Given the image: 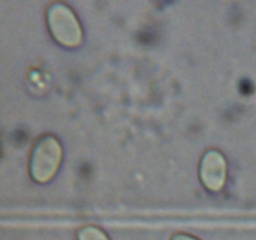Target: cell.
I'll list each match as a JSON object with an SVG mask.
<instances>
[{"mask_svg":"<svg viewBox=\"0 0 256 240\" xmlns=\"http://www.w3.org/2000/svg\"><path fill=\"white\" fill-rule=\"evenodd\" d=\"M62 148L55 136L46 135L35 144L30 156V175L38 182H48L60 166Z\"/></svg>","mask_w":256,"mask_h":240,"instance_id":"1","label":"cell"},{"mask_svg":"<svg viewBox=\"0 0 256 240\" xmlns=\"http://www.w3.org/2000/svg\"><path fill=\"white\" fill-rule=\"evenodd\" d=\"M46 18L50 32L59 44L66 48H76L82 44V26L76 15L68 5L54 2L48 9Z\"/></svg>","mask_w":256,"mask_h":240,"instance_id":"2","label":"cell"},{"mask_svg":"<svg viewBox=\"0 0 256 240\" xmlns=\"http://www.w3.org/2000/svg\"><path fill=\"white\" fill-rule=\"evenodd\" d=\"M200 179L210 192H220L226 182L228 165L219 150H208L200 162Z\"/></svg>","mask_w":256,"mask_h":240,"instance_id":"3","label":"cell"},{"mask_svg":"<svg viewBox=\"0 0 256 240\" xmlns=\"http://www.w3.org/2000/svg\"><path fill=\"white\" fill-rule=\"evenodd\" d=\"M78 240H110L109 236L100 228L86 225L78 232Z\"/></svg>","mask_w":256,"mask_h":240,"instance_id":"4","label":"cell"},{"mask_svg":"<svg viewBox=\"0 0 256 240\" xmlns=\"http://www.w3.org/2000/svg\"><path fill=\"white\" fill-rule=\"evenodd\" d=\"M172 240H200V239H198V238L192 236V235L184 234V232H178V234L172 235Z\"/></svg>","mask_w":256,"mask_h":240,"instance_id":"5","label":"cell"}]
</instances>
